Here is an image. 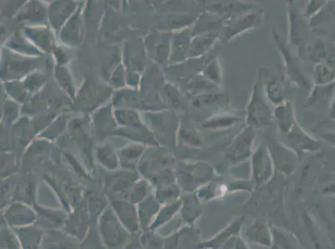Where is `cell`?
<instances>
[{
  "instance_id": "cell-1",
  "label": "cell",
  "mask_w": 335,
  "mask_h": 249,
  "mask_svg": "<svg viewBox=\"0 0 335 249\" xmlns=\"http://www.w3.org/2000/svg\"><path fill=\"white\" fill-rule=\"evenodd\" d=\"M271 120V112L265 95L262 77H259L253 88L247 107V122L249 127H264Z\"/></svg>"
},
{
  "instance_id": "cell-2",
  "label": "cell",
  "mask_w": 335,
  "mask_h": 249,
  "mask_svg": "<svg viewBox=\"0 0 335 249\" xmlns=\"http://www.w3.org/2000/svg\"><path fill=\"white\" fill-rule=\"evenodd\" d=\"M272 33L277 48L284 58L285 68L289 78L300 88L309 90V82L307 81L306 78L300 71V64L297 57H294V55L291 53V51L287 45L286 42L283 39V37L276 29H273Z\"/></svg>"
},
{
  "instance_id": "cell-3",
  "label": "cell",
  "mask_w": 335,
  "mask_h": 249,
  "mask_svg": "<svg viewBox=\"0 0 335 249\" xmlns=\"http://www.w3.org/2000/svg\"><path fill=\"white\" fill-rule=\"evenodd\" d=\"M288 21L289 42L298 48L299 56H301L308 37V26L293 2L288 3Z\"/></svg>"
},
{
  "instance_id": "cell-4",
  "label": "cell",
  "mask_w": 335,
  "mask_h": 249,
  "mask_svg": "<svg viewBox=\"0 0 335 249\" xmlns=\"http://www.w3.org/2000/svg\"><path fill=\"white\" fill-rule=\"evenodd\" d=\"M262 17L261 11H250L245 13L239 18H236L233 22L227 24L225 29V40L230 41L241 33L256 28L262 22Z\"/></svg>"
},
{
  "instance_id": "cell-5",
  "label": "cell",
  "mask_w": 335,
  "mask_h": 249,
  "mask_svg": "<svg viewBox=\"0 0 335 249\" xmlns=\"http://www.w3.org/2000/svg\"><path fill=\"white\" fill-rule=\"evenodd\" d=\"M263 84L268 101L276 105H280L284 102L283 96L285 93V88L282 81L278 77L270 76Z\"/></svg>"
},
{
  "instance_id": "cell-6",
  "label": "cell",
  "mask_w": 335,
  "mask_h": 249,
  "mask_svg": "<svg viewBox=\"0 0 335 249\" xmlns=\"http://www.w3.org/2000/svg\"><path fill=\"white\" fill-rule=\"evenodd\" d=\"M218 33H202L196 37L190 46V54L193 57H199L210 50L218 37Z\"/></svg>"
},
{
  "instance_id": "cell-7",
  "label": "cell",
  "mask_w": 335,
  "mask_h": 249,
  "mask_svg": "<svg viewBox=\"0 0 335 249\" xmlns=\"http://www.w3.org/2000/svg\"><path fill=\"white\" fill-rule=\"evenodd\" d=\"M274 115L281 131L288 133L295 123L293 118V111L289 102H283L278 105L274 112Z\"/></svg>"
},
{
  "instance_id": "cell-8",
  "label": "cell",
  "mask_w": 335,
  "mask_h": 249,
  "mask_svg": "<svg viewBox=\"0 0 335 249\" xmlns=\"http://www.w3.org/2000/svg\"><path fill=\"white\" fill-rule=\"evenodd\" d=\"M288 140L289 143L294 144L295 147H309L316 141L309 137L296 123L293 124L291 129L288 132Z\"/></svg>"
},
{
  "instance_id": "cell-9",
  "label": "cell",
  "mask_w": 335,
  "mask_h": 249,
  "mask_svg": "<svg viewBox=\"0 0 335 249\" xmlns=\"http://www.w3.org/2000/svg\"><path fill=\"white\" fill-rule=\"evenodd\" d=\"M333 71L322 64H316L314 68V82L317 85H324L333 80Z\"/></svg>"
},
{
  "instance_id": "cell-10",
  "label": "cell",
  "mask_w": 335,
  "mask_h": 249,
  "mask_svg": "<svg viewBox=\"0 0 335 249\" xmlns=\"http://www.w3.org/2000/svg\"><path fill=\"white\" fill-rule=\"evenodd\" d=\"M326 48L322 40L318 39L313 43V46L311 47L308 55L311 61L315 64H321V61L326 57Z\"/></svg>"
},
{
  "instance_id": "cell-11",
  "label": "cell",
  "mask_w": 335,
  "mask_h": 249,
  "mask_svg": "<svg viewBox=\"0 0 335 249\" xmlns=\"http://www.w3.org/2000/svg\"><path fill=\"white\" fill-rule=\"evenodd\" d=\"M238 119L234 116H218L210 119L203 125L206 128H224L230 127L238 121Z\"/></svg>"
},
{
  "instance_id": "cell-12",
  "label": "cell",
  "mask_w": 335,
  "mask_h": 249,
  "mask_svg": "<svg viewBox=\"0 0 335 249\" xmlns=\"http://www.w3.org/2000/svg\"><path fill=\"white\" fill-rule=\"evenodd\" d=\"M204 77L213 82L219 84L221 81V68L217 60L214 59L208 64L203 72Z\"/></svg>"
},
{
  "instance_id": "cell-13",
  "label": "cell",
  "mask_w": 335,
  "mask_h": 249,
  "mask_svg": "<svg viewBox=\"0 0 335 249\" xmlns=\"http://www.w3.org/2000/svg\"><path fill=\"white\" fill-rule=\"evenodd\" d=\"M224 96L222 94H202L194 99V104L196 107H211V106L218 104L222 100Z\"/></svg>"
},
{
  "instance_id": "cell-14",
  "label": "cell",
  "mask_w": 335,
  "mask_h": 249,
  "mask_svg": "<svg viewBox=\"0 0 335 249\" xmlns=\"http://www.w3.org/2000/svg\"><path fill=\"white\" fill-rule=\"evenodd\" d=\"M322 6L323 2L321 1H311L307 5L306 9L304 11V16L309 17V16L315 15Z\"/></svg>"
}]
</instances>
